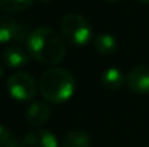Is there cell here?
I'll use <instances>...</instances> for the list:
<instances>
[{
  "instance_id": "cell-1",
  "label": "cell",
  "mask_w": 149,
  "mask_h": 147,
  "mask_svg": "<svg viewBox=\"0 0 149 147\" xmlns=\"http://www.w3.org/2000/svg\"><path fill=\"white\" fill-rule=\"evenodd\" d=\"M26 49L29 56L47 65H56L65 56L64 39L49 26H41L32 30L26 41Z\"/></svg>"
},
{
  "instance_id": "cell-2",
  "label": "cell",
  "mask_w": 149,
  "mask_h": 147,
  "mask_svg": "<svg viewBox=\"0 0 149 147\" xmlns=\"http://www.w3.org/2000/svg\"><path fill=\"white\" fill-rule=\"evenodd\" d=\"M39 91L45 101L51 104H62L74 95L75 79L72 74L64 68H49L39 79Z\"/></svg>"
},
{
  "instance_id": "cell-3",
  "label": "cell",
  "mask_w": 149,
  "mask_h": 147,
  "mask_svg": "<svg viewBox=\"0 0 149 147\" xmlns=\"http://www.w3.org/2000/svg\"><path fill=\"white\" fill-rule=\"evenodd\" d=\"M59 28L61 35L67 39V42L77 48L88 45L94 36L91 23L78 13H67L65 16H62Z\"/></svg>"
},
{
  "instance_id": "cell-4",
  "label": "cell",
  "mask_w": 149,
  "mask_h": 147,
  "mask_svg": "<svg viewBox=\"0 0 149 147\" xmlns=\"http://www.w3.org/2000/svg\"><path fill=\"white\" fill-rule=\"evenodd\" d=\"M7 92L16 101H31L38 92V85L35 78L28 72H15L7 79Z\"/></svg>"
},
{
  "instance_id": "cell-5",
  "label": "cell",
  "mask_w": 149,
  "mask_h": 147,
  "mask_svg": "<svg viewBox=\"0 0 149 147\" xmlns=\"http://www.w3.org/2000/svg\"><path fill=\"white\" fill-rule=\"evenodd\" d=\"M126 85L135 94H149V66L138 65L126 75Z\"/></svg>"
},
{
  "instance_id": "cell-6",
  "label": "cell",
  "mask_w": 149,
  "mask_h": 147,
  "mask_svg": "<svg viewBox=\"0 0 149 147\" xmlns=\"http://www.w3.org/2000/svg\"><path fill=\"white\" fill-rule=\"evenodd\" d=\"M20 147H58V139L49 130L36 128L23 137Z\"/></svg>"
},
{
  "instance_id": "cell-7",
  "label": "cell",
  "mask_w": 149,
  "mask_h": 147,
  "mask_svg": "<svg viewBox=\"0 0 149 147\" xmlns=\"http://www.w3.org/2000/svg\"><path fill=\"white\" fill-rule=\"evenodd\" d=\"M51 115V108L45 101H35L31 102L29 107L26 108V121L33 126V127H39L42 124H45L49 120Z\"/></svg>"
},
{
  "instance_id": "cell-8",
  "label": "cell",
  "mask_w": 149,
  "mask_h": 147,
  "mask_svg": "<svg viewBox=\"0 0 149 147\" xmlns=\"http://www.w3.org/2000/svg\"><path fill=\"white\" fill-rule=\"evenodd\" d=\"M29 62V53L17 45L7 46L3 52V63L10 69L25 68Z\"/></svg>"
},
{
  "instance_id": "cell-9",
  "label": "cell",
  "mask_w": 149,
  "mask_h": 147,
  "mask_svg": "<svg viewBox=\"0 0 149 147\" xmlns=\"http://www.w3.org/2000/svg\"><path fill=\"white\" fill-rule=\"evenodd\" d=\"M91 136L86 130H72L67 133L61 141V147H91Z\"/></svg>"
},
{
  "instance_id": "cell-10",
  "label": "cell",
  "mask_w": 149,
  "mask_h": 147,
  "mask_svg": "<svg viewBox=\"0 0 149 147\" xmlns=\"http://www.w3.org/2000/svg\"><path fill=\"white\" fill-rule=\"evenodd\" d=\"M126 84V77H123L122 71L111 66L101 74V85L109 91H116Z\"/></svg>"
},
{
  "instance_id": "cell-11",
  "label": "cell",
  "mask_w": 149,
  "mask_h": 147,
  "mask_svg": "<svg viewBox=\"0 0 149 147\" xmlns=\"http://www.w3.org/2000/svg\"><path fill=\"white\" fill-rule=\"evenodd\" d=\"M19 23L7 16V14H0V45L7 43L10 41H16Z\"/></svg>"
},
{
  "instance_id": "cell-12",
  "label": "cell",
  "mask_w": 149,
  "mask_h": 147,
  "mask_svg": "<svg viewBox=\"0 0 149 147\" xmlns=\"http://www.w3.org/2000/svg\"><path fill=\"white\" fill-rule=\"evenodd\" d=\"M94 49L101 56L113 55L117 49V42L113 35L110 33H100L94 38Z\"/></svg>"
},
{
  "instance_id": "cell-13",
  "label": "cell",
  "mask_w": 149,
  "mask_h": 147,
  "mask_svg": "<svg viewBox=\"0 0 149 147\" xmlns=\"http://www.w3.org/2000/svg\"><path fill=\"white\" fill-rule=\"evenodd\" d=\"M35 0H0V9L6 13H19L29 9Z\"/></svg>"
},
{
  "instance_id": "cell-14",
  "label": "cell",
  "mask_w": 149,
  "mask_h": 147,
  "mask_svg": "<svg viewBox=\"0 0 149 147\" xmlns=\"http://www.w3.org/2000/svg\"><path fill=\"white\" fill-rule=\"evenodd\" d=\"M0 147H20V144H17L16 137H13L7 127L3 124H0Z\"/></svg>"
},
{
  "instance_id": "cell-15",
  "label": "cell",
  "mask_w": 149,
  "mask_h": 147,
  "mask_svg": "<svg viewBox=\"0 0 149 147\" xmlns=\"http://www.w3.org/2000/svg\"><path fill=\"white\" fill-rule=\"evenodd\" d=\"M3 74H4V71H3V66H1V63H0V78L3 77Z\"/></svg>"
},
{
  "instance_id": "cell-16",
  "label": "cell",
  "mask_w": 149,
  "mask_h": 147,
  "mask_svg": "<svg viewBox=\"0 0 149 147\" xmlns=\"http://www.w3.org/2000/svg\"><path fill=\"white\" fill-rule=\"evenodd\" d=\"M106 1H110V3H114V1H119V0H106Z\"/></svg>"
},
{
  "instance_id": "cell-17",
  "label": "cell",
  "mask_w": 149,
  "mask_h": 147,
  "mask_svg": "<svg viewBox=\"0 0 149 147\" xmlns=\"http://www.w3.org/2000/svg\"><path fill=\"white\" fill-rule=\"evenodd\" d=\"M141 1H143V3H148V4H149V0H141Z\"/></svg>"
},
{
  "instance_id": "cell-18",
  "label": "cell",
  "mask_w": 149,
  "mask_h": 147,
  "mask_svg": "<svg viewBox=\"0 0 149 147\" xmlns=\"http://www.w3.org/2000/svg\"><path fill=\"white\" fill-rule=\"evenodd\" d=\"M42 1H49V0H42Z\"/></svg>"
},
{
  "instance_id": "cell-19",
  "label": "cell",
  "mask_w": 149,
  "mask_h": 147,
  "mask_svg": "<svg viewBox=\"0 0 149 147\" xmlns=\"http://www.w3.org/2000/svg\"><path fill=\"white\" fill-rule=\"evenodd\" d=\"M148 147H149V146H148Z\"/></svg>"
}]
</instances>
